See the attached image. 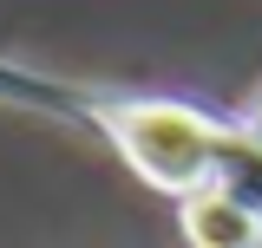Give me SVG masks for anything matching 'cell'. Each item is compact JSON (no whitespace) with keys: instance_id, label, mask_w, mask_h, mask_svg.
<instances>
[{"instance_id":"cell-1","label":"cell","mask_w":262,"mask_h":248,"mask_svg":"<svg viewBox=\"0 0 262 248\" xmlns=\"http://www.w3.org/2000/svg\"><path fill=\"white\" fill-rule=\"evenodd\" d=\"M112 144L131 170L144 177L164 196H190V189L216 183V157H223V131L229 124L203 118L196 105H177V98H118L98 111Z\"/></svg>"},{"instance_id":"cell-2","label":"cell","mask_w":262,"mask_h":248,"mask_svg":"<svg viewBox=\"0 0 262 248\" xmlns=\"http://www.w3.org/2000/svg\"><path fill=\"white\" fill-rule=\"evenodd\" d=\"M177 229L190 248H262V209L229 183H203L177 203Z\"/></svg>"},{"instance_id":"cell-3","label":"cell","mask_w":262,"mask_h":248,"mask_svg":"<svg viewBox=\"0 0 262 248\" xmlns=\"http://www.w3.org/2000/svg\"><path fill=\"white\" fill-rule=\"evenodd\" d=\"M243 131H249V137H262V98L249 105V111H243Z\"/></svg>"}]
</instances>
